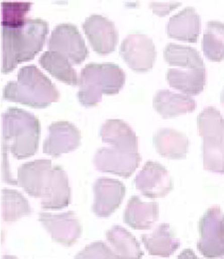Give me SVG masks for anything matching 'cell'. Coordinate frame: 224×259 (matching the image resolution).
Listing matches in <instances>:
<instances>
[{"label":"cell","mask_w":224,"mask_h":259,"mask_svg":"<svg viewBox=\"0 0 224 259\" xmlns=\"http://www.w3.org/2000/svg\"><path fill=\"white\" fill-rule=\"evenodd\" d=\"M200 32V16L195 8L188 7L172 16L167 24V33L178 40L196 42Z\"/></svg>","instance_id":"cell-17"},{"label":"cell","mask_w":224,"mask_h":259,"mask_svg":"<svg viewBox=\"0 0 224 259\" xmlns=\"http://www.w3.org/2000/svg\"><path fill=\"white\" fill-rule=\"evenodd\" d=\"M3 97L24 105L45 107L59 100L60 92L35 65H28L21 68L17 80L9 81L6 85Z\"/></svg>","instance_id":"cell-3"},{"label":"cell","mask_w":224,"mask_h":259,"mask_svg":"<svg viewBox=\"0 0 224 259\" xmlns=\"http://www.w3.org/2000/svg\"><path fill=\"white\" fill-rule=\"evenodd\" d=\"M93 212L99 217H108L119 208L126 194V186L112 178H98L93 184Z\"/></svg>","instance_id":"cell-14"},{"label":"cell","mask_w":224,"mask_h":259,"mask_svg":"<svg viewBox=\"0 0 224 259\" xmlns=\"http://www.w3.org/2000/svg\"><path fill=\"white\" fill-rule=\"evenodd\" d=\"M102 141L117 150L138 152V138L127 122L119 119H108L100 127Z\"/></svg>","instance_id":"cell-16"},{"label":"cell","mask_w":224,"mask_h":259,"mask_svg":"<svg viewBox=\"0 0 224 259\" xmlns=\"http://www.w3.org/2000/svg\"><path fill=\"white\" fill-rule=\"evenodd\" d=\"M80 131L69 121H54L48 126L43 152L52 157L68 153L80 145Z\"/></svg>","instance_id":"cell-15"},{"label":"cell","mask_w":224,"mask_h":259,"mask_svg":"<svg viewBox=\"0 0 224 259\" xmlns=\"http://www.w3.org/2000/svg\"><path fill=\"white\" fill-rule=\"evenodd\" d=\"M167 79L172 88L188 95H197L203 91L205 85V68L188 70L169 69Z\"/></svg>","instance_id":"cell-24"},{"label":"cell","mask_w":224,"mask_h":259,"mask_svg":"<svg viewBox=\"0 0 224 259\" xmlns=\"http://www.w3.org/2000/svg\"><path fill=\"white\" fill-rule=\"evenodd\" d=\"M48 51L61 53L75 64L88 56V48L75 24L63 23L53 29L48 40Z\"/></svg>","instance_id":"cell-7"},{"label":"cell","mask_w":224,"mask_h":259,"mask_svg":"<svg viewBox=\"0 0 224 259\" xmlns=\"http://www.w3.org/2000/svg\"><path fill=\"white\" fill-rule=\"evenodd\" d=\"M181 3L179 2H152L150 4L152 7L153 12L159 16L167 15L172 9L180 6Z\"/></svg>","instance_id":"cell-31"},{"label":"cell","mask_w":224,"mask_h":259,"mask_svg":"<svg viewBox=\"0 0 224 259\" xmlns=\"http://www.w3.org/2000/svg\"><path fill=\"white\" fill-rule=\"evenodd\" d=\"M32 3L28 2H3L1 4L2 27L16 28L22 26L27 18L25 15L30 11Z\"/></svg>","instance_id":"cell-29"},{"label":"cell","mask_w":224,"mask_h":259,"mask_svg":"<svg viewBox=\"0 0 224 259\" xmlns=\"http://www.w3.org/2000/svg\"><path fill=\"white\" fill-rule=\"evenodd\" d=\"M83 29L97 53L108 54L116 48L119 32L114 23L106 16L91 15L85 18Z\"/></svg>","instance_id":"cell-13"},{"label":"cell","mask_w":224,"mask_h":259,"mask_svg":"<svg viewBox=\"0 0 224 259\" xmlns=\"http://www.w3.org/2000/svg\"><path fill=\"white\" fill-rule=\"evenodd\" d=\"M71 202V188L66 171L60 166H53L50 186L40 201L44 210H60Z\"/></svg>","instance_id":"cell-18"},{"label":"cell","mask_w":224,"mask_h":259,"mask_svg":"<svg viewBox=\"0 0 224 259\" xmlns=\"http://www.w3.org/2000/svg\"><path fill=\"white\" fill-rule=\"evenodd\" d=\"M106 237L116 259H141L144 255L136 238L122 227H112Z\"/></svg>","instance_id":"cell-23"},{"label":"cell","mask_w":224,"mask_h":259,"mask_svg":"<svg viewBox=\"0 0 224 259\" xmlns=\"http://www.w3.org/2000/svg\"><path fill=\"white\" fill-rule=\"evenodd\" d=\"M159 217L157 202H144L139 196L134 195L128 201L125 210L124 223L136 230H148Z\"/></svg>","instance_id":"cell-20"},{"label":"cell","mask_w":224,"mask_h":259,"mask_svg":"<svg viewBox=\"0 0 224 259\" xmlns=\"http://www.w3.org/2000/svg\"><path fill=\"white\" fill-rule=\"evenodd\" d=\"M2 146L16 158L36 153L40 142V123L33 113L9 107L2 114Z\"/></svg>","instance_id":"cell-2"},{"label":"cell","mask_w":224,"mask_h":259,"mask_svg":"<svg viewBox=\"0 0 224 259\" xmlns=\"http://www.w3.org/2000/svg\"><path fill=\"white\" fill-rule=\"evenodd\" d=\"M136 189L149 198L164 197L172 190L173 182L168 170L160 163L146 162L134 180Z\"/></svg>","instance_id":"cell-11"},{"label":"cell","mask_w":224,"mask_h":259,"mask_svg":"<svg viewBox=\"0 0 224 259\" xmlns=\"http://www.w3.org/2000/svg\"><path fill=\"white\" fill-rule=\"evenodd\" d=\"M39 221L53 240L65 247L73 246L80 238L82 226L74 211H67L60 214L40 212Z\"/></svg>","instance_id":"cell-12"},{"label":"cell","mask_w":224,"mask_h":259,"mask_svg":"<svg viewBox=\"0 0 224 259\" xmlns=\"http://www.w3.org/2000/svg\"><path fill=\"white\" fill-rule=\"evenodd\" d=\"M220 100H221L222 105H224V89L223 90H222V92H221V95H220Z\"/></svg>","instance_id":"cell-34"},{"label":"cell","mask_w":224,"mask_h":259,"mask_svg":"<svg viewBox=\"0 0 224 259\" xmlns=\"http://www.w3.org/2000/svg\"><path fill=\"white\" fill-rule=\"evenodd\" d=\"M75 259H116V256L105 243L96 241L84 247Z\"/></svg>","instance_id":"cell-30"},{"label":"cell","mask_w":224,"mask_h":259,"mask_svg":"<svg viewBox=\"0 0 224 259\" xmlns=\"http://www.w3.org/2000/svg\"><path fill=\"white\" fill-rule=\"evenodd\" d=\"M40 64L46 70L68 85H76L79 84L80 78L74 69L70 61L63 54L53 51H47L42 53L39 59Z\"/></svg>","instance_id":"cell-25"},{"label":"cell","mask_w":224,"mask_h":259,"mask_svg":"<svg viewBox=\"0 0 224 259\" xmlns=\"http://www.w3.org/2000/svg\"><path fill=\"white\" fill-rule=\"evenodd\" d=\"M53 166L49 159L26 162L18 168L17 181L32 197L42 199L50 186Z\"/></svg>","instance_id":"cell-9"},{"label":"cell","mask_w":224,"mask_h":259,"mask_svg":"<svg viewBox=\"0 0 224 259\" xmlns=\"http://www.w3.org/2000/svg\"><path fill=\"white\" fill-rule=\"evenodd\" d=\"M2 259H18V258H17V257H16V256H14V255H3V257H2Z\"/></svg>","instance_id":"cell-33"},{"label":"cell","mask_w":224,"mask_h":259,"mask_svg":"<svg viewBox=\"0 0 224 259\" xmlns=\"http://www.w3.org/2000/svg\"><path fill=\"white\" fill-rule=\"evenodd\" d=\"M126 81L124 70L119 65L88 63L81 70L77 97L82 105L92 106L101 101L102 95H114L123 88Z\"/></svg>","instance_id":"cell-4"},{"label":"cell","mask_w":224,"mask_h":259,"mask_svg":"<svg viewBox=\"0 0 224 259\" xmlns=\"http://www.w3.org/2000/svg\"><path fill=\"white\" fill-rule=\"evenodd\" d=\"M141 161L138 152H128L113 147H102L97 150L93 164L101 172L129 178L136 171Z\"/></svg>","instance_id":"cell-10"},{"label":"cell","mask_w":224,"mask_h":259,"mask_svg":"<svg viewBox=\"0 0 224 259\" xmlns=\"http://www.w3.org/2000/svg\"><path fill=\"white\" fill-rule=\"evenodd\" d=\"M221 259H224V256H222V258H221Z\"/></svg>","instance_id":"cell-35"},{"label":"cell","mask_w":224,"mask_h":259,"mask_svg":"<svg viewBox=\"0 0 224 259\" xmlns=\"http://www.w3.org/2000/svg\"><path fill=\"white\" fill-rule=\"evenodd\" d=\"M142 241L149 254L168 257L180 247V242L177 239L169 224L163 223L156 228L151 234L142 236Z\"/></svg>","instance_id":"cell-22"},{"label":"cell","mask_w":224,"mask_h":259,"mask_svg":"<svg viewBox=\"0 0 224 259\" xmlns=\"http://www.w3.org/2000/svg\"><path fill=\"white\" fill-rule=\"evenodd\" d=\"M200 239L197 248L207 258L224 256V216L220 207L206 210L199 223Z\"/></svg>","instance_id":"cell-6"},{"label":"cell","mask_w":224,"mask_h":259,"mask_svg":"<svg viewBox=\"0 0 224 259\" xmlns=\"http://www.w3.org/2000/svg\"><path fill=\"white\" fill-rule=\"evenodd\" d=\"M154 109L163 118H172L196 109V103L192 97L177 94L168 89L157 91L153 97Z\"/></svg>","instance_id":"cell-19"},{"label":"cell","mask_w":224,"mask_h":259,"mask_svg":"<svg viewBox=\"0 0 224 259\" xmlns=\"http://www.w3.org/2000/svg\"><path fill=\"white\" fill-rule=\"evenodd\" d=\"M48 24L41 18H27L22 26L1 29V71L10 72L30 61L44 45Z\"/></svg>","instance_id":"cell-1"},{"label":"cell","mask_w":224,"mask_h":259,"mask_svg":"<svg viewBox=\"0 0 224 259\" xmlns=\"http://www.w3.org/2000/svg\"><path fill=\"white\" fill-rule=\"evenodd\" d=\"M204 55L212 61L224 59V24L220 21H210L206 24L203 37Z\"/></svg>","instance_id":"cell-28"},{"label":"cell","mask_w":224,"mask_h":259,"mask_svg":"<svg viewBox=\"0 0 224 259\" xmlns=\"http://www.w3.org/2000/svg\"><path fill=\"white\" fill-rule=\"evenodd\" d=\"M32 213V207L27 199L18 191L2 189L1 191V217L7 223Z\"/></svg>","instance_id":"cell-26"},{"label":"cell","mask_w":224,"mask_h":259,"mask_svg":"<svg viewBox=\"0 0 224 259\" xmlns=\"http://www.w3.org/2000/svg\"><path fill=\"white\" fill-rule=\"evenodd\" d=\"M178 259H199L191 249H185L178 255Z\"/></svg>","instance_id":"cell-32"},{"label":"cell","mask_w":224,"mask_h":259,"mask_svg":"<svg viewBox=\"0 0 224 259\" xmlns=\"http://www.w3.org/2000/svg\"><path fill=\"white\" fill-rule=\"evenodd\" d=\"M164 59L169 64L188 69L204 68V61L200 53L196 49L186 45L169 44L164 49Z\"/></svg>","instance_id":"cell-27"},{"label":"cell","mask_w":224,"mask_h":259,"mask_svg":"<svg viewBox=\"0 0 224 259\" xmlns=\"http://www.w3.org/2000/svg\"><path fill=\"white\" fill-rule=\"evenodd\" d=\"M197 126L203 138L204 168L224 174V118L216 108L209 106L198 115Z\"/></svg>","instance_id":"cell-5"},{"label":"cell","mask_w":224,"mask_h":259,"mask_svg":"<svg viewBox=\"0 0 224 259\" xmlns=\"http://www.w3.org/2000/svg\"><path fill=\"white\" fill-rule=\"evenodd\" d=\"M157 152L169 158H182L188 153L189 142L184 134L172 128H161L153 135Z\"/></svg>","instance_id":"cell-21"},{"label":"cell","mask_w":224,"mask_h":259,"mask_svg":"<svg viewBox=\"0 0 224 259\" xmlns=\"http://www.w3.org/2000/svg\"><path fill=\"white\" fill-rule=\"evenodd\" d=\"M120 54L136 71H147L155 61V46L150 37L141 32L130 33L120 45Z\"/></svg>","instance_id":"cell-8"}]
</instances>
